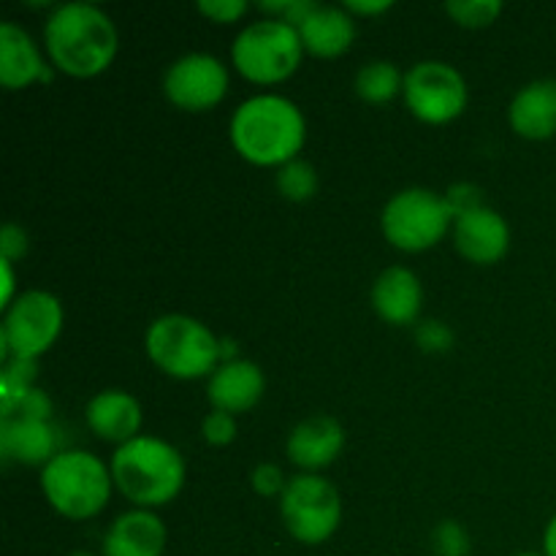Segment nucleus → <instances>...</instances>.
Segmentation results:
<instances>
[{
    "mask_svg": "<svg viewBox=\"0 0 556 556\" xmlns=\"http://www.w3.org/2000/svg\"><path fill=\"white\" fill-rule=\"evenodd\" d=\"M231 144L255 166H286L296 161L307 139L302 109L282 96H255L233 112Z\"/></svg>",
    "mask_w": 556,
    "mask_h": 556,
    "instance_id": "2",
    "label": "nucleus"
},
{
    "mask_svg": "<svg viewBox=\"0 0 556 556\" xmlns=\"http://www.w3.org/2000/svg\"><path fill=\"white\" fill-rule=\"evenodd\" d=\"M163 92L182 112H210L226 98L228 71L217 58L193 52L168 65Z\"/></svg>",
    "mask_w": 556,
    "mask_h": 556,
    "instance_id": "11",
    "label": "nucleus"
},
{
    "mask_svg": "<svg viewBox=\"0 0 556 556\" xmlns=\"http://www.w3.org/2000/svg\"><path fill=\"white\" fill-rule=\"evenodd\" d=\"M264 389L266 380L258 364L248 362V358H228L212 372L206 396L212 402V410L237 416V413H248L250 407L258 405Z\"/></svg>",
    "mask_w": 556,
    "mask_h": 556,
    "instance_id": "13",
    "label": "nucleus"
},
{
    "mask_svg": "<svg viewBox=\"0 0 556 556\" xmlns=\"http://www.w3.org/2000/svg\"><path fill=\"white\" fill-rule=\"evenodd\" d=\"M445 201H448L454 217H459V215H465V212L483 206L481 204V190H478L476 185H454V188L448 190V195H445Z\"/></svg>",
    "mask_w": 556,
    "mask_h": 556,
    "instance_id": "32",
    "label": "nucleus"
},
{
    "mask_svg": "<svg viewBox=\"0 0 556 556\" xmlns=\"http://www.w3.org/2000/svg\"><path fill=\"white\" fill-rule=\"evenodd\" d=\"M454 242L456 250L470 264L492 266L508 253L510 228L500 212L489 210V206H478V210H470L456 217Z\"/></svg>",
    "mask_w": 556,
    "mask_h": 556,
    "instance_id": "12",
    "label": "nucleus"
},
{
    "mask_svg": "<svg viewBox=\"0 0 556 556\" xmlns=\"http://www.w3.org/2000/svg\"><path fill=\"white\" fill-rule=\"evenodd\" d=\"M250 481H253L255 494H261V497H282V492L288 486L286 476H282V470L277 465H258Z\"/></svg>",
    "mask_w": 556,
    "mask_h": 556,
    "instance_id": "30",
    "label": "nucleus"
},
{
    "mask_svg": "<svg viewBox=\"0 0 556 556\" xmlns=\"http://www.w3.org/2000/svg\"><path fill=\"white\" fill-rule=\"evenodd\" d=\"M63 329V304L47 291H27L11 302L3 320V353L36 362Z\"/></svg>",
    "mask_w": 556,
    "mask_h": 556,
    "instance_id": "9",
    "label": "nucleus"
},
{
    "mask_svg": "<svg viewBox=\"0 0 556 556\" xmlns=\"http://www.w3.org/2000/svg\"><path fill=\"white\" fill-rule=\"evenodd\" d=\"M445 11L462 27H486L497 20L503 3L500 0H451L445 3Z\"/></svg>",
    "mask_w": 556,
    "mask_h": 556,
    "instance_id": "24",
    "label": "nucleus"
},
{
    "mask_svg": "<svg viewBox=\"0 0 556 556\" xmlns=\"http://www.w3.org/2000/svg\"><path fill=\"white\" fill-rule=\"evenodd\" d=\"M424 291L418 277L405 266H391L375 280L372 307L386 324L407 326L421 313Z\"/></svg>",
    "mask_w": 556,
    "mask_h": 556,
    "instance_id": "18",
    "label": "nucleus"
},
{
    "mask_svg": "<svg viewBox=\"0 0 556 556\" xmlns=\"http://www.w3.org/2000/svg\"><path fill=\"white\" fill-rule=\"evenodd\" d=\"M36 375V362H30V358H11L3 369V378H0V383H3V391H0V394H3V407H9L11 402L20 400L22 394H27V391L33 389Z\"/></svg>",
    "mask_w": 556,
    "mask_h": 556,
    "instance_id": "25",
    "label": "nucleus"
},
{
    "mask_svg": "<svg viewBox=\"0 0 556 556\" xmlns=\"http://www.w3.org/2000/svg\"><path fill=\"white\" fill-rule=\"evenodd\" d=\"M52 416V400L43 391L30 389L20 400L3 407V418H27V421H49Z\"/></svg>",
    "mask_w": 556,
    "mask_h": 556,
    "instance_id": "26",
    "label": "nucleus"
},
{
    "mask_svg": "<svg viewBox=\"0 0 556 556\" xmlns=\"http://www.w3.org/2000/svg\"><path fill=\"white\" fill-rule=\"evenodd\" d=\"M389 9H391L389 0H380V3H358V0H348L345 3L348 14H364V16L383 14V11H389Z\"/></svg>",
    "mask_w": 556,
    "mask_h": 556,
    "instance_id": "34",
    "label": "nucleus"
},
{
    "mask_svg": "<svg viewBox=\"0 0 556 556\" xmlns=\"http://www.w3.org/2000/svg\"><path fill=\"white\" fill-rule=\"evenodd\" d=\"M516 556H546V554H535V552H525V554H516Z\"/></svg>",
    "mask_w": 556,
    "mask_h": 556,
    "instance_id": "37",
    "label": "nucleus"
},
{
    "mask_svg": "<svg viewBox=\"0 0 556 556\" xmlns=\"http://www.w3.org/2000/svg\"><path fill=\"white\" fill-rule=\"evenodd\" d=\"M166 527L152 510H130L114 519L103 538V556H163Z\"/></svg>",
    "mask_w": 556,
    "mask_h": 556,
    "instance_id": "15",
    "label": "nucleus"
},
{
    "mask_svg": "<svg viewBox=\"0 0 556 556\" xmlns=\"http://www.w3.org/2000/svg\"><path fill=\"white\" fill-rule=\"evenodd\" d=\"M288 456L302 470L315 472L329 467L345 448V429L331 416H313L296 424L288 438Z\"/></svg>",
    "mask_w": 556,
    "mask_h": 556,
    "instance_id": "14",
    "label": "nucleus"
},
{
    "mask_svg": "<svg viewBox=\"0 0 556 556\" xmlns=\"http://www.w3.org/2000/svg\"><path fill=\"white\" fill-rule=\"evenodd\" d=\"M43 43L54 68L76 79H90L112 65L117 30L98 5L65 3L49 14Z\"/></svg>",
    "mask_w": 556,
    "mask_h": 556,
    "instance_id": "1",
    "label": "nucleus"
},
{
    "mask_svg": "<svg viewBox=\"0 0 556 556\" xmlns=\"http://www.w3.org/2000/svg\"><path fill=\"white\" fill-rule=\"evenodd\" d=\"M195 9L204 16H210L212 22L228 25V22H237L248 11V3L244 0H199Z\"/></svg>",
    "mask_w": 556,
    "mask_h": 556,
    "instance_id": "31",
    "label": "nucleus"
},
{
    "mask_svg": "<svg viewBox=\"0 0 556 556\" xmlns=\"http://www.w3.org/2000/svg\"><path fill=\"white\" fill-rule=\"evenodd\" d=\"M201 434H204L206 443L217 445V448L233 443V438H237V418H233L231 413L212 410L210 416L204 418V424H201Z\"/></svg>",
    "mask_w": 556,
    "mask_h": 556,
    "instance_id": "28",
    "label": "nucleus"
},
{
    "mask_svg": "<svg viewBox=\"0 0 556 556\" xmlns=\"http://www.w3.org/2000/svg\"><path fill=\"white\" fill-rule=\"evenodd\" d=\"M434 554L438 556H467L470 554V538L462 530V525L456 521H443V525L434 530Z\"/></svg>",
    "mask_w": 556,
    "mask_h": 556,
    "instance_id": "27",
    "label": "nucleus"
},
{
    "mask_svg": "<svg viewBox=\"0 0 556 556\" xmlns=\"http://www.w3.org/2000/svg\"><path fill=\"white\" fill-rule=\"evenodd\" d=\"M112 478L114 486L141 510L161 508L182 489L185 462L166 440L136 438L114 451Z\"/></svg>",
    "mask_w": 556,
    "mask_h": 556,
    "instance_id": "3",
    "label": "nucleus"
},
{
    "mask_svg": "<svg viewBox=\"0 0 556 556\" xmlns=\"http://www.w3.org/2000/svg\"><path fill=\"white\" fill-rule=\"evenodd\" d=\"M508 119L521 139H552L556 134V79H538L516 92Z\"/></svg>",
    "mask_w": 556,
    "mask_h": 556,
    "instance_id": "16",
    "label": "nucleus"
},
{
    "mask_svg": "<svg viewBox=\"0 0 556 556\" xmlns=\"http://www.w3.org/2000/svg\"><path fill=\"white\" fill-rule=\"evenodd\" d=\"M25 250H27V233L22 231L20 226H14V223L3 226V231H0V258L16 261L20 255H25Z\"/></svg>",
    "mask_w": 556,
    "mask_h": 556,
    "instance_id": "33",
    "label": "nucleus"
},
{
    "mask_svg": "<svg viewBox=\"0 0 556 556\" xmlns=\"http://www.w3.org/2000/svg\"><path fill=\"white\" fill-rule=\"evenodd\" d=\"M296 30L302 47L315 58H340L356 38V25H353L351 14L337 5H315Z\"/></svg>",
    "mask_w": 556,
    "mask_h": 556,
    "instance_id": "21",
    "label": "nucleus"
},
{
    "mask_svg": "<svg viewBox=\"0 0 556 556\" xmlns=\"http://www.w3.org/2000/svg\"><path fill=\"white\" fill-rule=\"evenodd\" d=\"M402 96H405L407 109L429 125L451 123L467 106L465 76L454 65L440 63V60H424L413 65L405 74Z\"/></svg>",
    "mask_w": 556,
    "mask_h": 556,
    "instance_id": "10",
    "label": "nucleus"
},
{
    "mask_svg": "<svg viewBox=\"0 0 556 556\" xmlns=\"http://www.w3.org/2000/svg\"><path fill=\"white\" fill-rule=\"evenodd\" d=\"M402 85H405V76L396 71L394 63L389 60H375V63H367L356 74V92L362 101L367 103H386L402 92Z\"/></svg>",
    "mask_w": 556,
    "mask_h": 556,
    "instance_id": "22",
    "label": "nucleus"
},
{
    "mask_svg": "<svg viewBox=\"0 0 556 556\" xmlns=\"http://www.w3.org/2000/svg\"><path fill=\"white\" fill-rule=\"evenodd\" d=\"M0 266H3V302H11V291H14V277H11V261L0 258Z\"/></svg>",
    "mask_w": 556,
    "mask_h": 556,
    "instance_id": "36",
    "label": "nucleus"
},
{
    "mask_svg": "<svg viewBox=\"0 0 556 556\" xmlns=\"http://www.w3.org/2000/svg\"><path fill=\"white\" fill-rule=\"evenodd\" d=\"M286 530L304 546H320L337 532L342 521V503L337 489L315 472L291 478L280 497Z\"/></svg>",
    "mask_w": 556,
    "mask_h": 556,
    "instance_id": "8",
    "label": "nucleus"
},
{
    "mask_svg": "<svg viewBox=\"0 0 556 556\" xmlns=\"http://www.w3.org/2000/svg\"><path fill=\"white\" fill-rule=\"evenodd\" d=\"M112 470L87 451H60L41 472L43 497L71 521L101 514L112 494Z\"/></svg>",
    "mask_w": 556,
    "mask_h": 556,
    "instance_id": "4",
    "label": "nucleus"
},
{
    "mask_svg": "<svg viewBox=\"0 0 556 556\" xmlns=\"http://www.w3.org/2000/svg\"><path fill=\"white\" fill-rule=\"evenodd\" d=\"M416 340L427 353H445L454 345V331L443 320H427L416 329Z\"/></svg>",
    "mask_w": 556,
    "mask_h": 556,
    "instance_id": "29",
    "label": "nucleus"
},
{
    "mask_svg": "<svg viewBox=\"0 0 556 556\" xmlns=\"http://www.w3.org/2000/svg\"><path fill=\"white\" fill-rule=\"evenodd\" d=\"M454 220L456 217L445 195L424 188H407L386 204L380 228L396 250L421 253V250L434 248L448 233Z\"/></svg>",
    "mask_w": 556,
    "mask_h": 556,
    "instance_id": "7",
    "label": "nucleus"
},
{
    "mask_svg": "<svg viewBox=\"0 0 556 556\" xmlns=\"http://www.w3.org/2000/svg\"><path fill=\"white\" fill-rule=\"evenodd\" d=\"M58 448V432L49 421H27V418H3L0 424V454L5 462L47 467Z\"/></svg>",
    "mask_w": 556,
    "mask_h": 556,
    "instance_id": "17",
    "label": "nucleus"
},
{
    "mask_svg": "<svg viewBox=\"0 0 556 556\" xmlns=\"http://www.w3.org/2000/svg\"><path fill=\"white\" fill-rule=\"evenodd\" d=\"M71 556H92V554H87V552H76V554H71Z\"/></svg>",
    "mask_w": 556,
    "mask_h": 556,
    "instance_id": "38",
    "label": "nucleus"
},
{
    "mask_svg": "<svg viewBox=\"0 0 556 556\" xmlns=\"http://www.w3.org/2000/svg\"><path fill=\"white\" fill-rule=\"evenodd\" d=\"M147 356L157 369L179 380H195L215 372L223 358V342L190 315H163L147 329Z\"/></svg>",
    "mask_w": 556,
    "mask_h": 556,
    "instance_id": "5",
    "label": "nucleus"
},
{
    "mask_svg": "<svg viewBox=\"0 0 556 556\" xmlns=\"http://www.w3.org/2000/svg\"><path fill=\"white\" fill-rule=\"evenodd\" d=\"M49 79L43 58L33 38L14 22L0 25V81L5 90H25L33 81Z\"/></svg>",
    "mask_w": 556,
    "mask_h": 556,
    "instance_id": "20",
    "label": "nucleus"
},
{
    "mask_svg": "<svg viewBox=\"0 0 556 556\" xmlns=\"http://www.w3.org/2000/svg\"><path fill=\"white\" fill-rule=\"evenodd\" d=\"M87 424L106 443H130L139 438L141 407L130 394L119 389L101 391L87 405Z\"/></svg>",
    "mask_w": 556,
    "mask_h": 556,
    "instance_id": "19",
    "label": "nucleus"
},
{
    "mask_svg": "<svg viewBox=\"0 0 556 556\" xmlns=\"http://www.w3.org/2000/svg\"><path fill=\"white\" fill-rule=\"evenodd\" d=\"M543 554L546 556H556V514L548 521L546 532H543Z\"/></svg>",
    "mask_w": 556,
    "mask_h": 556,
    "instance_id": "35",
    "label": "nucleus"
},
{
    "mask_svg": "<svg viewBox=\"0 0 556 556\" xmlns=\"http://www.w3.org/2000/svg\"><path fill=\"white\" fill-rule=\"evenodd\" d=\"M277 190L288 201H309L318 193V174L307 161H291L277 172Z\"/></svg>",
    "mask_w": 556,
    "mask_h": 556,
    "instance_id": "23",
    "label": "nucleus"
},
{
    "mask_svg": "<svg viewBox=\"0 0 556 556\" xmlns=\"http://www.w3.org/2000/svg\"><path fill=\"white\" fill-rule=\"evenodd\" d=\"M302 38L282 20H261L244 27L231 47L239 74L255 85H277L288 79L302 63Z\"/></svg>",
    "mask_w": 556,
    "mask_h": 556,
    "instance_id": "6",
    "label": "nucleus"
}]
</instances>
